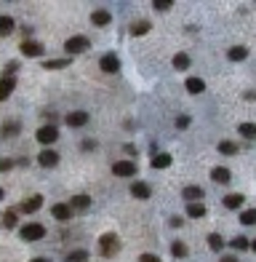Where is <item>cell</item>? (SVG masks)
Listing matches in <instances>:
<instances>
[{"mask_svg":"<svg viewBox=\"0 0 256 262\" xmlns=\"http://www.w3.org/2000/svg\"><path fill=\"white\" fill-rule=\"evenodd\" d=\"M80 148H83V150H94V148H96V142L85 140V142H80Z\"/></svg>","mask_w":256,"mask_h":262,"instance_id":"42","label":"cell"},{"mask_svg":"<svg viewBox=\"0 0 256 262\" xmlns=\"http://www.w3.org/2000/svg\"><path fill=\"white\" fill-rule=\"evenodd\" d=\"M88 48H91V40L85 35H72V38H67V40H64V51L69 54V56H77V54H83Z\"/></svg>","mask_w":256,"mask_h":262,"instance_id":"2","label":"cell"},{"mask_svg":"<svg viewBox=\"0 0 256 262\" xmlns=\"http://www.w3.org/2000/svg\"><path fill=\"white\" fill-rule=\"evenodd\" d=\"M182 225H184L182 217H171V228H182Z\"/></svg>","mask_w":256,"mask_h":262,"instance_id":"43","label":"cell"},{"mask_svg":"<svg viewBox=\"0 0 256 262\" xmlns=\"http://www.w3.org/2000/svg\"><path fill=\"white\" fill-rule=\"evenodd\" d=\"M91 206V196H85V192H77V196L69 198V209L72 212H85Z\"/></svg>","mask_w":256,"mask_h":262,"instance_id":"13","label":"cell"},{"mask_svg":"<svg viewBox=\"0 0 256 262\" xmlns=\"http://www.w3.org/2000/svg\"><path fill=\"white\" fill-rule=\"evenodd\" d=\"M99 70L107 72V75H118L120 72V59L115 56V54H104V56L99 59Z\"/></svg>","mask_w":256,"mask_h":262,"instance_id":"7","label":"cell"},{"mask_svg":"<svg viewBox=\"0 0 256 262\" xmlns=\"http://www.w3.org/2000/svg\"><path fill=\"white\" fill-rule=\"evenodd\" d=\"M112 174L123 176V180H131V176H136V164L131 158H120V160L112 164Z\"/></svg>","mask_w":256,"mask_h":262,"instance_id":"4","label":"cell"},{"mask_svg":"<svg viewBox=\"0 0 256 262\" xmlns=\"http://www.w3.org/2000/svg\"><path fill=\"white\" fill-rule=\"evenodd\" d=\"M187 254H190V249H187V244H184V241H174V244H171V257L184 260Z\"/></svg>","mask_w":256,"mask_h":262,"instance_id":"27","label":"cell"},{"mask_svg":"<svg viewBox=\"0 0 256 262\" xmlns=\"http://www.w3.org/2000/svg\"><path fill=\"white\" fill-rule=\"evenodd\" d=\"M240 222H243V225H254V222H256V212L254 209H246L243 214H240Z\"/></svg>","mask_w":256,"mask_h":262,"instance_id":"36","label":"cell"},{"mask_svg":"<svg viewBox=\"0 0 256 262\" xmlns=\"http://www.w3.org/2000/svg\"><path fill=\"white\" fill-rule=\"evenodd\" d=\"M99 252H102V257H115V254L120 252L118 233H104L102 238H99Z\"/></svg>","mask_w":256,"mask_h":262,"instance_id":"1","label":"cell"},{"mask_svg":"<svg viewBox=\"0 0 256 262\" xmlns=\"http://www.w3.org/2000/svg\"><path fill=\"white\" fill-rule=\"evenodd\" d=\"M35 140L40 142L43 148H45V144H53L59 140V128L51 126V123H48V126H40V128H37V134H35Z\"/></svg>","mask_w":256,"mask_h":262,"instance_id":"6","label":"cell"},{"mask_svg":"<svg viewBox=\"0 0 256 262\" xmlns=\"http://www.w3.org/2000/svg\"><path fill=\"white\" fill-rule=\"evenodd\" d=\"M222 246H224V238H222L219 233H211V236H208V249H211V252H219Z\"/></svg>","mask_w":256,"mask_h":262,"instance_id":"34","label":"cell"},{"mask_svg":"<svg viewBox=\"0 0 256 262\" xmlns=\"http://www.w3.org/2000/svg\"><path fill=\"white\" fill-rule=\"evenodd\" d=\"M187 217H192V220L206 217V206H203V201H192V204H187Z\"/></svg>","mask_w":256,"mask_h":262,"instance_id":"25","label":"cell"},{"mask_svg":"<svg viewBox=\"0 0 256 262\" xmlns=\"http://www.w3.org/2000/svg\"><path fill=\"white\" fill-rule=\"evenodd\" d=\"M243 201H246L243 192H230V196H224V206H227V209H240Z\"/></svg>","mask_w":256,"mask_h":262,"instance_id":"24","label":"cell"},{"mask_svg":"<svg viewBox=\"0 0 256 262\" xmlns=\"http://www.w3.org/2000/svg\"><path fill=\"white\" fill-rule=\"evenodd\" d=\"M123 152L126 156H136V144H123Z\"/></svg>","mask_w":256,"mask_h":262,"instance_id":"41","label":"cell"},{"mask_svg":"<svg viewBox=\"0 0 256 262\" xmlns=\"http://www.w3.org/2000/svg\"><path fill=\"white\" fill-rule=\"evenodd\" d=\"M203 196H206V192H203V188H198V184H187V188L182 190V198H184L187 204H192V201H203Z\"/></svg>","mask_w":256,"mask_h":262,"instance_id":"14","label":"cell"},{"mask_svg":"<svg viewBox=\"0 0 256 262\" xmlns=\"http://www.w3.org/2000/svg\"><path fill=\"white\" fill-rule=\"evenodd\" d=\"M16 70H19V62H11V64L5 67V72H3V75H13V72H16Z\"/></svg>","mask_w":256,"mask_h":262,"instance_id":"40","label":"cell"},{"mask_svg":"<svg viewBox=\"0 0 256 262\" xmlns=\"http://www.w3.org/2000/svg\"><path fill=\"white\" fill-rule=\"evenodd\" d=\"M21 131V126L16 120H11V123H3V126H0V136H5V140H11V136H16Z\"/></svg>","mask_w":256,"mask_h":262,"instance_id":"26","label":"cell"},{"mask_svg":"<svg viewBox=\"0 0 256 262\" xmlns=\"http://www.w3.org/2000/svg\"><path fill=\"white\" fill-rule=\"evenodd\" d=\"M152 8L155 11H168V8H174V0H152Z\"/></svg>","mask_w":256,"mask_h":262,"instance_id":"35","label":"cell"},{"mask_svg":"<svg viewBox=\"0 0 256 262\" xmlns=\"http://www.w3.org/2000/svg\"><path fill=\"white\" fill-rule=\"evenodd\" d=\"M227 56H230L232 62H243V59L248 56V48H246V46H232V48L227 51Z\"/></svg>","mask_w":256,"mask_h":262,"instance_id":"29","label":"cell"},{"mask_svg":"<svg viewBox=\"0 0 256 262\" xmlns=\"http://www.w3.org/2000/svg\"><path fill=\"white\" fill-rule=\"evenodd\" d=\"M51 217L59 220V222H69L72 220V209H69V204H53L51 206Z\"/></svg>","mask_w":256,"mask_h":262,"instance_id":"11","label":"cell"},{"mask_svg":"<svg viewBox=\"0 0 256 262\" xmlns=\"http://www.w3.org/2000/svg\"><path fill=\"white\" fill-rule=\"evenodd\" d=\"M11 166H13V160H8V158H0V172H8Z\"/></svg>","mask_w":256,"mask_h":262,"instance_id":"39","label":"cell"},{"mask_svg":"<svg viewBox=\"0 0 256 262\" xmlns=\"http://www.w3.org/2000/svg\"><path fill=\"white\" fill-rule=\"evenodd\" d=\"M13 27H16V22H13V16H8V14H3L0 16V38H8L13 32Z\"/></svg>","mask_w":256,"mask_h":262,"instance_id":"22","label":"cell"},{"mask_svg":"<svg viewBox=\"0 0 256 262\" xmlns=\"http://www.w3.org/2000/svg\"><path fill=\"white\" fill-rule=\"evenodd\" d=\"M219 152H222V156H238L240 148H238V142H232V140H222L219 142Z\"/></svg>","mask_w":256,"mask_h":262,"instance_id":"28","label":"cell"},{"mask_svg":"<svg viewBox=\"0 0 256 262\" xmlns=\"http://www.w3.org/2000/svg\"><path fill=\"white\" fill-rule=\"evenodd\" d=\"M37 164H40L43 168H53L59 164V152L56 150H43L40 156H37Z\"/></svg>","mask_w":256,"mask_h":262,"instance_id":"16","label":"cell"},{"mask_svg":"<svg viewBox=\"0 0 256 262\" xmlns=\"http://www.w3.org/2000/svg\"><path fill=\"white\" fill-rule=\"evenodd\" d=\"M222 262H238V257H232V254H227V257H222Z\"/></svg>","mask_w":256,"mask_h":262,"instance_id":"44","label":"cell"},{"mask_svg":"<svg viewBox=\"0 0 256 262\" xmlns=\"http://www.w3.org/2000/svg\"><path fill=\"white\" fill-rule=\"evenodd\" d=\"M190 123H192V118H190V115H179V118H176V128H179V131H184V128L190 126Z\"/></svg>","mask_w":256,"mask_h":262,"instance_id":"37","label":"cell"},{"mask_svg":"<svg viewBox=\"0 0 256 262\" xmlns=\"http://www.w3.org/2000/svg\"><path fill=\"white\" fill-rule=\"evenodd\" d=\"M238 134L246 136V140H254V136H256V126H254V123H240V126H238Z\"/></svg>","mask_w":256,"mask_h":262,"instance_id":"31","label":"cell"},{"mask_svg":"<svg viewBox=\"0 0 256 262\" xmlns=\"http://www.w3.org/2000/svg\"><path fill=\"white\" fill-rule=\"evenodd\" d=\"M91 22H94L96 27H110V22H112L110 8H96L94 14H91Z\"/></svg>","mask_w":256,"mask_h":262,"instance_id":"15","label":"cell"},{"mask_svg":"<svg viewBox=\"0 0 256 262\" xmlns=\"http://www.w3.org/2000/svg\"><path fill=\"white\" fill-rule=\"evenodd\" d=\"M21 241H40V238H45V225H40V222H24V228L19 230Z\"/></svg>","mask_w":256,"mask_h":262,"instance_id":"3","label":"cell"},{"mask_svg":"<svg viewBox=\"0 0 256 262\" xmlns=\"http://www.w3.org/2000/svg\"><path fill=\"white\" fill-rule=\"evenodd\" d=\"M88 118H91V115L85 112V110H75V112H67V115H64L67 126H72V128H83V126H88Z\"/></svg>","mask_w":256,"mask_h":262,"instance_id":"9","label":"cell"},{"mask_svg":"<svg viewBox=\"0 0 256 262\" xmlns=\"http://www.w3.org/2000/svg\"><path fill=\"white\" fill-rule=\"evenodd\" d=\"M16 222H19V217H16V209H8V212L3 214V228L13 230V228H16Z\"/></svg>","mask_w":256,"mask_h":262,"instance_id":"30","label":"cell"},{"mask_svg":"<svg viewBox=\"0 0 256 262\" xmlns=\"http://www.w3.org/2000/svg\"><path fill=\"white\" fill-rule=\"evenodd\" d=\"M230 246H232L235 252H243V249H248V246H251V241H248L246 236H235V238L230 241Z\"/></svg>","mask_w":256,"mask_h":262,"instance_id":"33","label":"cell"},{"mask_svg":"<svg viewBox=\"0 0 256 262\" xmlns=\"http://www.w3.org/2000/svg\"><path fill=\"white\" fill-rule=\"evenodd\" d=\"M211 180L219 182V184H227V182H232V172L227 166H214L211 168Z\"/></svg>","mask_w":256,"mask_h":262,"instance_id":"17","label":"cell"},{"mask_svg":"<svg viewBox=\"0 0 256 262\" xmlns=\"http://www.w3.org/2000/svg\"><path fill=\"white\" fill-rule=\"evenodd\" d=\"M40 206H43V196H32V198H27V201L19 204V212L21 214H35Z\"/></svg>","mask_w":256,"mask_h":262,"instance_id":"12","label":"cell"},{"mask_svg":"<svg viewBox=\"0 0 256 262\" xmlns=\"http://www.w3.org/2000/svg\"><path fill=\"white\" fill-rule=\"evenodd\" d=\"M72 64V59H45L43 62V70H64V67H69Z\"/></svg>","mask_w":256,"mask_h":262,"instance_id":"23","label":"cell"},{"mask_svg":"<svg viewBox=\"0 0 256 262\" xmlns=\"http://www.w3.org/2000/svg\"><path fill=\"white\" fill-rule=\"evenodd\" d=\"M3 198H5V192H3V188H0V201H3Z\"/></svg>","mask_w":256,"mask_h":262,"instance_id":"46","label":"cell"},{"mask_svg":"<svg viewBox=\"0 0 256 262\" xmlns=\"http://www.w3.org/2000/svg\"><path fill=\"white\" fill-rule=\"evenodd\" d=\"M19 51L24 54L27 59H37V56H43V54H45V46L37 43V40H29V38H24L21 46H19Z\"/></svg>","mask_w":256,"mask_h":262,"instance_id":"5","label":"cell"},{"mask_svg":"<svg viewBox=\"0 0 256 262\" xmlns=\"http://www.w3.org/2000/svg\"><path fill=\"white\" fill-rule=\"evenodd\" d=\"M29 262H51L48 257H35V260H29Z\"/></svg>","mask_w":256,"mask_h":262,"instance_id":"45","label":"cell"},{"mask_svg":"<svg viewBox=\"0 0 256 262\" xmlns=\"http://www.w3.org/2000/svg\"><path fill=\"white\" fill-rule=\"evenodd\" d=\"M64 262H88V252L85 249H77V252H69L67 257H64Z\"/></svg>","mask_w":256,"mask_h":262,"instance_id":"32","label":"cell"},{"mask_svg":"<svg viewBox=\"0 0 256 262\" xmlns=\"http://www.w3.org/2000/svg\"><path fill=\"white\" fill-rule=\"evenodd\" d=\"M16 91V75H3L0 78V102H5Z\"/></svg>","mask_w":256,"mask_h":262,"instance_id":"10","label":"cell"},{"mask_svg":"<svg viewBox=\"0 0 256 262\" xmlns=\"http://www.w3.org/2000/svg\"><path fill=\"white\" fill-rule=\"evenodd\" d=\"M171 164H174V158H171L168 152H155V156L150 158V166L152 168H168Z\"/></svg>","mask_w":256,"mask_h":262,"instance_id":"19","label":"cell"},{"mask_svg":"<svg viewBox=\"0 0 256 262\" xmlns=\"http://www.w3.org/2000/svg\"><path fill=\"white\" fill-rule=\"evenodd\" d=\"M131 196L139 198V201H150V198H152V188L144 180H134V182H131Z\"/></svg>","mask_w":256,"mask_h":262,"instance_id":"8","label":"cell"},{"mask_svg":"<svg viewBox=\"0 0 256 262\" xmlns=\"http://www.w3.org/2000/svg\"><path fill=\"white\" fill-rule=\"evenodd\" d=\"M190 64H192V59H190V54H174V70H179V72H187L190 70Z\"/></svg>","mask_w":256,"mask_h":262,"instance_id":"20","label":"cell"},{"mask_svg":"<svg viewBox=\"0 0 256 262\" xmlns=\"http://www.w3.org/2000/svg\"><path fill=\"white\" fill-rule=\"evenodd\" d=\"M139 262H163L158 254H142V257H139Z\"/></svg>","mask_w":256,"mask_h":262,"instance_id":"38","label":"cell"},{"mask_svg":"<svg viewBox=\"0 0 256 262\" xmlns=\"http://www.w3.org/2000/svg\"><path fill=\"white\" fill-rule=\"evenodd\" d=\"M184 88H187L190 94H203V91H206V80H200V78H195V75H190V78L184 80Z\"/></svg>","mask_w":256,"mask_h":262,"instance_id":"21","label":"cell"},{"mask_svg":"<svg viewBox=\"0 0 256 262\" xmlns=\"http://www.w3.org/2000/svg\"><path fill=\"white\" fill-rule=\"evenodd\" d=\"M152 30V24L147 19H142V22H134V24H128V32H131V38H142V35H147Z\"/></svg>","mask_w":256,"mask_h":262,"instance_id":"18","label":"cell"}]
</instances>
